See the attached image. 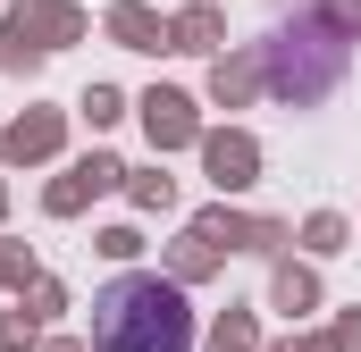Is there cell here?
Here are the masks:
<instances>
[{
  "label": "cell",
  "mask_w": 361,
  "mask_h": 352,
  "mask_svg": "<svg viewBox=\"0 0 361 352\" xmlns=\"http://www.w3.org/2000/svg\"><path fill=\"white\" fill-rule=\"evenodd\" d=\"M92 352H193V302H185V285L152 277V268L109 277L101 302H92Z\"/></svg>",
  "instance_id": "1"
}]
</instances>
